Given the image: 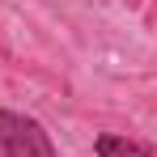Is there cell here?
I'll use <instances>...</instances> for the list:
<instances>
[{"mask_svg": "<svg viewBox=\"0 0 157 157\" xmlns=\"http://www.w3.org/2000/svg\"><path fill=\"white\" fill-rule=\"evenodd\" d=\"M0 157H55V144L38 119L0 110Z\"/></svg>", "mask_w": 157, "mask_h": 157, "instance_id": "6da1fadb", "label": "cell"}, {"mask_svg": "<svg viewBox=\"0 0 157 157\" xmlns=\"http://www.w3.org/2000/svg\"><path fill=\"white\" fill-rule=\"evenodd\" d=\"M98 157H157L153 149H144V144H136L128 136H98Z\"/></svg>", "mask_w": 157, "mask_h": 157, "instance_id": "7a4b0ae2", "label": "cell"}]
</instances>
